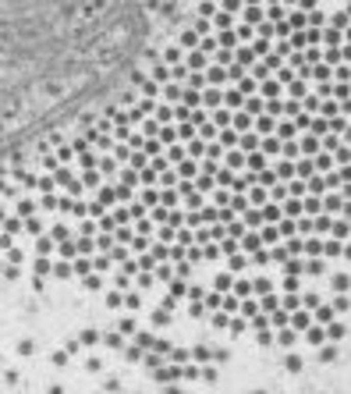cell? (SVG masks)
<instances>
[{
	"mask_svg": "<svg viewBox=\"0 0 351 394\" xmlns=\"http://www.w3.org/2000/svg\"><path fill=\"white\" fill-rule=\"evenodd\" d=\"M0 288L319 348L351 309V0H174L0 170Z\"/></svg>",
	"mask_w": 351,
	"mask_h": 394,
	"instance_id": "obj_1",
	"label": "cell"
},
{
	"mask_svg": "<svg viewBox=\"0 0 351 394\" xmlns=\"http://www.w3.org/2000/svg\"><path fill=\"white\" fill-rule=\"evenodd\" d=\"M160 7L145 0H0V170L128 75Z\"/></svg>",
	"mask_w": 351,
	"mask_h": 394,
	"instance_id": "obj_2",
	"label": "cell"
}]
</instances>
